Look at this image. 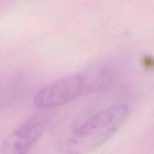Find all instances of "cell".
I'll return each instance as SVG.
<instances>
[{"label":"cell","mask_w":154,"mask_h":154,"mask_svg":"<svg viewBox=\"0 0 154 154\" xmlns=\"http://www.w3.org/2000/svg\"><path fill=\"white\" fill-rule=\"evenodd\" d=\"M130 115L126 104L92 109L80 116L61 145L63 154H86L106 143Z\"/></svg>","instance_id":"6da1fadb"},{"label":"cell","mask_w":154,"mask_h":154,"mask_svg":"<svg viewBox=\"0 0 154 154\" xmlns=\"http://www.w3.org/2000/svg\"><path fill=\"white\" fill-rule=\"evenodd\" d=\"M87 93L82 73L64 76L52 81L35 93L34 105L39 109H51L75 100Z\"/></svg>","instance_id":"7a4b0ae2"},{"label":"cell","mask_w":154,"mask_h":154,"mask_svg":"<svg viewBox=\"0 0 154 154\" xmlns=\"http://www.w3.org/2000/svg\"><path fill=\"white\" fill-rule=\"evenodd\" d=\"M49 120L45 114H38L20 123L2 142V154H28L40 139Z\"/></svg>","instance_id":"3957f363"},{"label":"cell","mask_w":154,"mask_h":154,"mask_svg":"<svg viewBox=\"0 0 154 154\" xmlns=\"http://www.w3.org/2000/svg\"><path fill=\"white\" fill-rule=\"evenodd\" d=\"M87 85V93H93L109 87L115 81L117 69L108 61L97 62L84 72H81Z\"/></svg>","instance_id":"277c9868"}]
</instances>
